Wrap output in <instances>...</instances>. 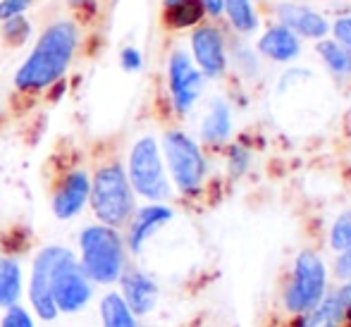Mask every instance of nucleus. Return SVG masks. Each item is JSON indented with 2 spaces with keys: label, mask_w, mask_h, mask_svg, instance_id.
Here are the masks:
<instances>
[{
  "label": "nucleus",
  "mask_w": 351,
  "mask_h": 327,
  "mask_svg": "<svg viewBox=\"0 0 351 327\" xmlns=\"http://www.w3.org/2000/svg\"><path fill=\"white\" fill-rule=\"evenodd\" d=\"M77 46V27L72 22H56L43 32L36 48L17 72V88L22 91H38L51 86L65 74Z\"/></svg>",
  "instance_id": "1"
},
{
  "label": "nucleus",
  "mask_w": 351,
  "mask_h": 327,
  "mask_svg": "<svg viewBox=\"0 0 351 327\" xmlns=\"http://www.w3.org/2000/svg\"><path fill=\"white\" fill-rule=\"evenodd\" d=\"M82 267L91 282L112 284L122 277L125 246L112 227H86L82 234Z\"/></svg>",
  "instance_id": "2"
},
{
  "label": "nucleus",
  "mask_w": 351,
  "mask_h": 327,
  "mask_svg": "<svg viewBox=\"0 0 351 327\" xmlns=\"http://www.w3.org/2000/svg\"><path fill=\"white\" fill-rule=\"evenodd\" d=\"M88 198H91L96 217L106 227L125 225L134 213V196H132L130 180L117 162L101 167L96 172Z\"/></svg>",
  "instance_id": "3"
},
{
  "label": "nucleus",
  "mask_w": 351,
  "mask_h": 327,
  "mask_svg": "<svg viewBox=\"0 0 351 327\" xmlns=\"http://www.w3.org/2000/svg\"><path fill=\"white\" fill-rule=\"evenodd\" d=\"M325 294V265L311 251L299 254L294 263V275L285 291V306L291 313L311 311Z\"/></svg>",
  "instance_id": "4"
},
{
  "label": "nucleus",
  "mask_w": 351,
  "mask_h": 327,
  "mask_svg": "<svg viewBox=\"0 0 351 327\" xmlns=\"http://www.w3.org/2000/svg\"><path fill=\"white\" fill-rule=\"evenodd\" d=\"M51 296L56 308L62 313H77L91 299V280L70 251L58 261L51 275Z\"/></svg>",
  "instance_id": "5"
},
{
  "label": "nucleus",
  "mask_w": 351,
  "mask_h": 327,
  "mask_svg": "<svg viewBox=\"0 0 351 327\" xmlns=\"http://www.w3.org/2000/svg\"><path fill=\"white\" fill-rule=\"evenodd\" d=\"M130 180L132 186L151 201H160V198H167V194H170L165 172H162L160 153H158V146L151 136L136 141V146L132 148Z\"/></svg>",
  "instance_id": "6"
},
{
  "label": "nucleus",
  "mask_w": 351,
  "mask_h": 327,
  "mask_svg": "<svg viewBox=\"0 0 351 327\" xmlns=\"http://www.w3.org/2000/svg\"><path fill=\"white\" fill-rule=\"evenodd\" d=\"M165 156L170 162L172 177L182 191H196L206 175V160L199 146L186 134L170 132L165 136Z\"/></svg>",
  "instance_id": "7"
},
{
  "label": "nucleus",
  "mask_w": 351,
  "mask_h": 327,
  "mask_svg": "<svg viewBox=\"0 0 351 327\" xmlns=\"http://www.w3.org/2000/svg\"><path fill=\"white\" fill-rule=\"evenodd\" d=\"M67 254V249L60 246H48L34 261V270H32V287H29V299L32 306L43 320H53L58 315V308L53 304L51 296V275L56 270L58 261Z\"/></svg>",
  "instance_id": "8"
},
{
  "label": "nucleus",
  "mask_w": 351,
  "mask_h": 327,
  "mask_svg": "<svg viewBox=\"0 0 351 327\" xmlns=\"http://www.w3.org/2000/svg\"><path fill=\"white\" fill-rule=\"evenodd\" d=\"M170 88L175 98V108L186 112L201 91V74L191 67V60L184 53H175L170 60Z\"/></svg>",
  "instance_id": "9"
},
{
  "label": "nucleus",
  "mask_w": 351,
  "mask_h": 327,
  "mask_svg": "<svg viewBox=\"0 0 351 327\" xmlns=\"http://www.w3.org/2000/svg\"><path fill=\"white\" fill-rule=\"evenodd\" d=\"M120 280H122V299L130 306V311L136 315H146L148 311L156 306V299H158L156 282L139 270L125 272Z\"/></svg>",
  "instance_id": "10"
},
{
  "label": "nucleus",
  "mask_w": 351,
  "mask_h": 327,
  "mask_svg": "<svg viewBox=\"0 0 351 327\" xmlns=\"http://www.w3.org/2000/svg\"><path fill=\"white\" fill-rule=\"evenodd\" d=\"M88 191H91V184H88L86 172L77 170V172H72V175H67L62 186L58 189L56 198H53V210H56V215L62 217V220L77 215L84 208V203L88 201Z\"/></svg>",
  "instance_id": "11"
},
{
  "label": "nucleus",
  "mask_w": 351,
  "mask_h": 327,
  "mask_svg": "<svg viewBox=\"0 0 351 327\" xmlns=\"http://www.w3.org/2000/svg\"><path fill=\"white\" fill-rule=\"evenodd\" d=\"M191 46H194L196 62H199L206 74L217 77L225 69V51H222V38L217 34V29L213 27L199 29L194 34V38H191Z\"/></svg>",
  "instance_id": "12"
},
{
  "label": "nucleus",
  "mask_w": 351,
  "mask_h": 327,
  "mask_svg": "<svg viewBox=\"0 0 351 327\" xmlns=\"http://www.w3.org/2000/svg\"><path fill=\"white\" fill-rule=\"evenodd\" d=\"M280 17L287 24V29L299 32L301 36L320 38L328 34V22L318 12L304 8V5H291V3L280 5Z\"/></svg>",
  "instance_id": "13"
},
{
  "label": "nucleus",
  "mask_w": 351,
  "mask_h": 327,
  "mask_svg": "<svg viewBox=\"0 0 351 327\" xmlns=\"http://www.w3.org/2000/svg\"><path fill=\"white\" fill-rule=\"evenodd\" d=\"M170 217H172V210L165 206H148L136 213L134 222H132V230H130V249L134 251V254H139L143 241H146L158 227L165 225Z\"/></svg>",
  "instance_id": "14"
},
{
  "label": "nucleus",
  "mask_w": 351,
  "mask_h": 327,
  "mask_svg": "<svg viewBox=\"0 0 351 327\" xmlns=\"http://www.w3.org/2000/svg\"><path fill=\"white\" fill-rule=\"evenodd\" d=\"M344 318H347V311L337 291V294L320 299L311 311H306L304 318L299 320V327H339Z\"/></svg>",
  "instance_id": "15"
},
{
  "label": "nucleus",
  "mask_w": 351,
  "mask_h": 327,
  "mask_svg": "<svg viewBox=\"0 0 351 327\" xmlns=\"http://www.w3.org/2000/svg\"><path fill=\"white\" fill-rule=\"evenodd\" d=\"M261 53L270 56L273 60H280V62H287L291 58L299 56V41H296L294 32L287 27H275L261 38L258 43Z\"/></svg>",
  "instance_id": "16"
},
{
  "label": "nucleus",
  "mask_w": 351,
  "mask_h": 327,
  "mask_svg": "<svg viewBox=\"0 0 351 327\" xmlns=\"http://www.w3.org/2000/svg\"><path fill=\"white\" fill-rule=\"evenodd\" d=\"M22 294V267L14 258H0V306L10 308Z\"/></svg>",
  "instance_id": "17"
},
{
  "label": "nucleus",
  "mask_w": 351,
  "mask_h": 327,
  "mask_svg": "<svg viewBox=\"0 0 351 327\" xmlns=\"http://www.w3.org/2000/svg\"><path fill=\"white\" fill-rule=\"evenodd\" d=\"M101 315L106 327H136L134 313L120 294H106L101 301Z\"/></svg>",
  "instance_id": "18"
},
{
  "label": "nucleus",
  "mask_w": 351,
  "mask_h": 327,
  "mask_svg": "<svg viewBox=\"0 0 351 327\" xmlns=\"http://www.w3.org/2000/svg\"><path fill=\"white\" fill-rule=\"evenodd\" d=\"M230 134V110L222 101H215L204 122V138L210 143L225 141Z\"/></svg>",
  "instance_id": "19"
},
{
  "label": "nucleus",
  "mask_w": 351,
  "mask_h": 327,
  "mask_svg": "<svg viewBox=\"0 0 351 327\" xmlns=\"http://www.w3.org/2000/svg\"><path fill=\"white\" fill-rule=\"evenodd\" d=\"M204 3L201 0H182V3L167 8V22L172 27H191L204 17Z\"/></svg>",
  "instance_id": "20"
},
{
  "label": "nucleus",
  "mask_w": 351,
  "mask_h": 327,
  "mask_svg": "<svg viewBox=\"0 0 351 327\" xmlns=\"http://www.w3.org/2000/svg\"><path fill=\"white\" fill-rule=\"evenodd\" d=\"M320 56H323V60L328 62V67L332 69V72H337V74L351 72V51H347V48L337 46V43H332V41H325V43H320Z\"/></svg>",
  "instance_id": "21"
},
{
  "label": "nucleus",
  "mask_w": 351,
  "mask_h": 327,
  "mask_svg": "<svg viewBox=\"0 0 351 327\" xmlns=\"http://www.w3.org/2000/svg\"><path fill=\"white\" fill-rule=\"evenodd\" d=\"M222 3H225L232 24H234L239 32H251V29L256 27V17H254V10H251L249 0H222Z\"/></svg>",
  "instance_id": "22"
},
{
  "label": "nucleus",
  "mask_w": 351,
  "mask_h": 327,
  "mask_svg": "<svg viewBox=\"0 0 351 327\" xmlns=\"http://www.w3.org/2000/svg\"><path fill=\"white\" fill-rule=\"evenodd\" d=\"M330 244L335 251H347L351 246V210L337 217V222L332 225L330 232Z\"/></svg>",
  "instance_id": "23"
},
{
  "label": "nucleus",
  "mask_w": 351,
  "mask_h": 327,
  "mask_svg": "<svg viewBox=\"0 0 351 327\" xmlns=\"http://www.w3.org/2000/svg\"><path fill=\"white\" fill-rule=\"evenodd\" d=\"M5 36L10 43H24L29 36V24L24 17H12L5 22Z\"/></svg>",
  "instance_id": "24"
},
{
  "label": "nucleus",
  "mask_w": 351,
  "mask_h": 327,
  "mask_svg": "<svg viewBox=\"0 0 351 327\" xmlns=\"http://www.w3.org/2000/svg\"><path fill=\"white\" fill-rule=\"evenodd\" d=\"M3 327H34V323L22 306H10L3 318Z\"/></svg>",
  "instance_id": "25"
},
{
  "label": "nucleus",
  "mask_w": 351,
  "mask_h": 327,
  "mask_svg": "<svg viewBox=\"0 0 351 327\" xmlns=\"http://www.w3.org/2000/svg\"><path fill=\"white\" fill-rule=\"evenodd\" d=\"M29 3H32V0H3V3H0V19L8 22V19H12V17H19V14L29 8Z\"/></svg>",
  "instance_id": "26"
},
{
  "label": "nucleus",
  "mask_w": 351,
  "mask_h": 327,
  "mask_svg": "<svg viewBox=\"0 0 351 327\" xmlns=\"http://www.w3.org/2000/svg\"><path fill=\"white\" fill-rule=\"evenodd\" d=\"M122 67H125L127 72L139 69L141 67V53L136 51V48H127V51L122 53Z\"/></svg>",
  "instance_id": "27"
},
{
  "label": "nucleus",
  "mask_w": 351,
  "mask_h": 327,
  "mask_svg": "<svg viewBox=\"0 0 351 327\" xmlns=\"http://www.w3.org/2000/svg\"><path fill=\"white\" fill-rule=\"evenodd\" d=\"M335 34H337L339 41L347 46V51H351V17L339 19V22L335 24Z\"/></svg>",
  "instance_id": "28"
},
{
  "label": "nucleus",
  "mask_w": 351,
  "mask_h": 327,
  "mask_svg": "<svg viewBox=\"0 0 351 327\" xmlns=\"http://www.w3.org/2000/svg\"><path fill=\"white\" fill-rule=\"evenodd\" d=\"M337 275L344 280H351V246L337 258Z\"/></svg>",
  "instance_id": "29"
},
{
  "label": "nucleus",
  "mask_w": 351,
  "mask_h": 327,
  "mask_svg": "<svg viewBox=\"0 0 351 327\" xmlns=\"http://www.w3.org/2000/svg\"><path fill=\"white\" fill-rule=\"evenodd\" d=\"M339 296H342V304H344V311H347V318H351V282L347 287H344L342 291H339Z\"/></svg>",
  "instance_id": "30"
},
{
  "label": "nucleus",
  "mask_w": 351,
  "mask_h": 327,
  "mask_svg": "<svg viewBox=\"0 0 351 327\" xmlns=\"http://www.w3.org/2000/svg\"><path fill=\"white\" fill-rule=\"evenodd\" d=\"M204 8L208 10L210 14H220L222 12V0H201Z\"/></svg>",
  "instance_id": "31"
},
{
  "label": "nucleus",
  "mask_w": 351,
  "mask_h": 327,
  "mask_svg": "<svg viewBox=\"0 0 351 327\" xmlns=\"http://www.w3.org/2000/svg\"><path fill=\"white\" fill-rule=\"evenodd\" d=\"M177 3H182V0H165L167 8H172V5H177Z\"/></svg>",
  "instance_id": "32"
},
{
  "label": "nucleus",
  "mask_w": 351,
  "mask_h": 327,
  "mask_svg": "<svg viewBox=\"0 0 351 327\" xmlns=\"http://www.w3.org/2000/svg\"><path fill=\"white\" fill-rule=\"evenodd\" d=\"M70 3H74V5H82V3H88V0H70Z\"/></svg>",
  "instance_id": "33"
}]
</instances>
